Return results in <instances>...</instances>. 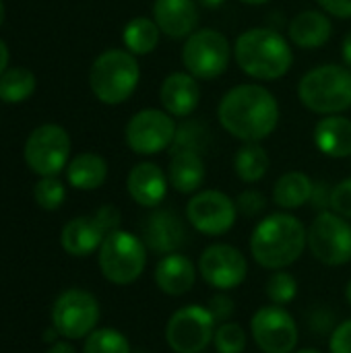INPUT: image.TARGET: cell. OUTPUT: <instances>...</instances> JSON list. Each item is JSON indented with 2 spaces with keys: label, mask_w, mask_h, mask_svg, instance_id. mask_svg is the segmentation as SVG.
Listing matches in <instances>:
<instances>
[{
  "label": "cell",
  "mask_w": 351,
  "mask_h": 353,
  "mask_svg": "<svg viewBox=\"0 0 351 353\" xmlns=\"http://www.w3.org/2000/svg\"><path fill=\"white\" fill-rule=\"evenodd\" d=\"M279 116L277 97L257 83L232 87L217 105L221 128L242 143H261L269 139L279 124Z\"/></svg>",
  "instance_id": "cell-1"
},
{
  "label": "cell",
  "mask_w": 351,
  "mask_h": 353,
  "mask_svg": "<svg viewBox=\"0 0 351 353\" xmlns=\"http://www.w3.org/2000/svg\"><path fill=\"white\" fill-rule=\"evenodd\" d=\"M308 246V230L292 213L263 217L250 234V254L257 265L279 271L294 265Z\"/></svg>",
  "instance_id": "cell-2"
},
{
  "label": "cell",
  "mask_w": 351,
  "mask_h": 353,
  "mask_svg": "<svg viewBox=\"0 0 351 353\" xmlns=\"http://www.w3.org/2000/svg\"><path fill=\"white\" fill-rule=\"evenodd\" d=\"M234 60L254 81H277L292 70L294 50L277 29L252 27L238 35Z\"/></svg>",
  "instance_id": "cell-3"
},
{
  "label": "cell",
  "mask_w": 351,
  "mask_h": 353,
  "mask_svg": "<svg viewBox=\"0 0 351 353\" xmlns=\"http://www.w3.org/2000/svg\"><path fill=\"white\" fill-rule=\"evenodd\" d=\"M141 81L137 56L128 50L110 48L101 52L89 70V85L93 95L106 105H120L132 97Z\"/></svg>",
  "instance_id": "cell-4"
},
{
  "label": "cell",
  "mask_w": 351,
  "mask_h": 353,
  "mask_svg": "<svg viewBox=\"0 0 351 353\" xmlns=\"http://www.w3.org/2000/svg\"><path fill=\"white\" fill-rule=\"evenodd\" d=\"M300 101L314 114L333 116L351 108V68L345 64H321L298 83Z\"/></svg>",
  "instance_id": "cell-5"
},
{
  "label": "cell",
  "mask_w": 351,
  "mask_h": 353,
  "mask_svg": "<svg viewBox=\"0 0 351 353\" xmlns=\"http://www.w3.org/2000/svg\"><path fill=\"white\" fill-rule=\"evenodd\" d=\"M147 246L130 232L116 230L99 246L97 263L101 275L114 285L134 283L147 267Z\"/></svg>",
  "instance_id": "cell-6"
},
{
  "label": "cell",
  "mask_w": 351,
  "mask_h": 353,
  "mask_svg": "<svg viewBox=\"0 0 351 353\" xmlns=\"http://www.w3.org/2000/svg\"><path fill=\"white\" fill-rule=\"evenodd\" d=\"M232 56H234V48L221 31L211 27H201L184 39L180 58L184 70L190 72L194 79L213 81L228 70Z\"/></svg>",
  "instance_id": "cell-7"
},
{
  "label": "cell",
  "mask_w": 351,
  "mask_h": 353,
  "mask_svg": "<svg viewBox=\"0 0 351 353\" xmlns=\"http://www.w3.org/2000/svg\"><path fill=\"white\" fill-rule=\"evenodd\" d=\"M308 250L327 267L351 261V223L335 211H321L308 228Z\"/></svg>",
  "instance_id": "cell-8"
},
{
  "label": "cell",
  "mask_w": 351,
  "mask_h": 353,
  "mask_svg": "<svg viewBox=\"0 0 351 353\" xmlns=\"http://www.w3.org/2000/svg\"><path fill=\"white\" fill-rule=\"evenodd\" d=\"M25 163L37 176H58L70 157V137L58 124L37 126L25 141Z\"/></svg>",
  "instance_id": "cell-9"
},
{
  "label": "cell",
  "mask_w": 351,
  "mask_h": 353,
  "mask_svg": "<svg viewBox=\"0 0 351 353\" xmlns=\"http://www.w3.org/2000/svg\"><path fill=\"white\" fill-rule=\"evenodd\" d=\"M217 323L209 308L188 304L176 310L166 325V343L176 353H201L213 341Z\"/></svg>",
  "instance_id": "cell-10"
},
{
  "label": "cell",
  "mask_w": 351,
  "mask_h": 353,
  "mask_svg": "<svg viewBox=\"0 0 351 353\" xmlns=\"http://www.w3.org/2000/svg\"><path fill=\"white\" fill-rule=\"evenodd\" d=\"M99 316L97 298L85 290H66L52 308V325L64 339H85L95 331Z\"/></svg>",
  "instance_id": "cell-11"
},
{
  "label": "cell",
  "mask_w": 351,
  "mask_h": 353,
  "mask_svg": "<svg viewBox=\"0 0 351 353\" xmlns=\"http://www.w3.org/2000/svg\"><path fill=\"white\" fill-rule=\"evenodd\" d=\"M176 120L166 110L147 108L137 112L126 128L124 139L132 153L137 155H157L172 147L176 137Z\"/></svg>",
  "instance_id": "cell-12"
},
{
  "label": "cell",
  "mask_w": 351,
  "mask_h": 353,
  "mask_svg": "<svg viewBox=\"0 0 351 353\" xmlns=\"http://www.w3.org/2000/svg\"><path fill=\"white\" fill-rule=\"evenodd\" d=\"M250 333L259 350L265 353H294L298 347V325L294 316L277 304L254 312Z\"/></svg>",
  "instance_id": "cell-13"
},
{
  "label": "cell",
  "mask_w": 351,
  "mask_h": 353,
  "mask_svg": "<svg viewBox=\"0 0 351 353\" xmlns=\"http://www.w3.org/2000/svg\"><path fill=\"white\" fill-rule=\"evenodd\" d=\"M238 217L236 201L221 190H201L194 192L186 205L188 223L205 236L228 234Z\"/></svg>",
  "instance_id": "cell-14"
},
{
  "label": "cell",
  "mask_w": 351,
  "mask_h": 353,
  "mask_svg": "<svg viewBox=\"0 0 351 353\" xmlns=\"http://www.w3.org/2000/svg\"><path fill=\"white\" fill-rule=\"evenodd\" d=\"M199 273L213 290L228 292L246 279V256L232 244H211L199 259Z\"/></svg>",
  "instance_id": "cell-15"
},
{
  "label": "cell",
  "mask_w": 351,
  "mask_h": 353,
  "mask_svg": "<svg viewBox=\"0 0 351 353\" xmlns=\"http://www.w3.org/2000/svg\"><path fill=\"white\" fill-rule=\"evenodd\" d=\"M188 240L184 221L172 209L153 211L143 223V242L155 254L178 252Z\"/></svg>",
  "instance_id": "cell-16"
},
{
  "label": "cell",
  "mask_w": 351,
  "mask_h": 353,
  "mask_svg": "<svg viewBox=\"0 0 351 353\" xmlns=\"http://www.w3.org/2000/svg\"><path fill=\"white\" fill-rule=\"evenodd\" d=\"M161 108L174 118H188L201 103V85L186 70H176L168 74L159 89Z\"/></svg>",
  "instance_id": "cell-17"
},
{
  "label": "cell",
  "mask_w": 351,
  "mask_h": 353,
  "mask_svg": "<svg viewBox=\"0 0 351 353\" xmlns=\"http://www.w3.org/2000/svg\"><path fill=\"white\" fill-rule=\"evenodd\" d=\"M168 184V174L153 161L137 163L126 178V190L130 199L145 209H155L166 201Z\"/></svg>",
  "instance_id": "cell-18"
},
{
  "label": "cell",
  "mask_w": 351,
  "mask_h": 353,
  "mask_svg": "<svg viewBox=\"0 0 351 353\" xmlns=\"http://www.w3.org/2000/svg\"><path fill=\"white\" fill-rule=\"evenodd\" d=\"M153 21L159 31L172 39H186L199 29L197 0H155Z\"/></svg>",
  "instance_id": "cell-19"
},
{
  "label": "cell",
  "mask_w": 351,
  "mask_h": 353,
  "mask_svg": "<svg viewBox=\"0 0 351 353\" xmlns=\"http://www.w3.org/2000/svg\"><path fill=\"white\" fill-rule=\"evenodd\" d=\"M197 281V267L188 256L182 252H172L161 256L155 267V283L159 292L180 298L194 288Z\"/></svg>",
  "instance_id": "cell-20"
},
{
  "label": "cell",
  "mask_w": 351,
  "mask_h": 353,
  "mask_svg": "<svg viewBox=\"0 0 351 353\" xmlns=\"http://www.w3.org/2000/svg\"><path fill=\"white\" fill-rule=\"evenodd\" d=\"M288 35L294 46L302 50H317L323 48L331 35H333V23L325 10H302L298 12L290 25H288Z\"/></svg>",
  "instance_id": "cell-21"
},
{
  "label": "cell",
  "mask_w": 351,
  "mask_h": 353,
  "mask_svg": "<svg viewBox=\"0 0 351 353\" xmlns=\"http://www.w3.org/2000/svg\"><path fill=\"white\" fill-rule=\"evenodd\" d=\"M108 234L103 232V228L97 223V219L93 215L89 217H74L70 219L60 234V244L64 248L66 254L77 256V259H85L89 254H93L95 250H99L103 238Z\"/></svg>",
  "instance_id": "cell-22"
},
{
  "label": "cell",
  "mask_w": 351,
  "mask_h": 353,
  "mask_svg": "<svg viewBox=\"0 0 351 353\" xmlns=\"http://www.w3.org/2000/svg\"><path fill=\"white\" fill-rule=\"evenodd\" d=\"M312 139L323 155L345 159L351 155V120L341 114L323 116L314 126Z\"/></svg>",
  "instance_id": "cell-23"
},
{
  "label": "cell",
  "mask_w": 351,
  "mask_h": 353,
  "mask_svg": "<svg viewBox=\"0 0 351 353\" xmlns=\"http://www.w3.org/2000/svg\"><path fill=\"white\" fill-rule=\"evenodd\" d=\"M170 186L182 194H194L205 182V161L197 151H176L172 153L168 165Z\"/></svg>",
  "instance_id": "cell-24"
},
{
  "label": "cell",
  "mask_w": 351,
  "mask_h": 353,
  "mask_svg": "<svg viewBox=\"0 0 351 353\" xmlns=\"http://www.w3.org/2000/svg\"><path fill=\"white\" fill-rule=\"evenodd\" d=\"M314 192V182L304 172H288L277 178L273 186V203L283 211H294L310 203Z\"/></svg>",
  "instance_id": "cell-25"
},
{
  "label": "cell",
  "mask_w": 351,
  "mask_h": 353,
  "mask_svg": "<svg viewBox=\"0 0 351 353\" xmlns=\"http://www.w3.org/2000/svg\"><path fill=\"white\" fill-rule=\"evenodd\" d=\"M66 178L77 190H95L108 178V161L97 153H81L68 161Z\"/></svg>",
  "instance_id": "cell-26"
},
{
  "label": "cell",
  "mask_w": 351,
  "mask_h": 353,
  "mask_svg": "<svg viewBox=\"0 0 351 353\" xmlns=\"http://www.w3.org/2000/svg\"><path fill=\"white\" fill-rule=\"evenodd\" d=\"M269 165V153L261 143H244L234 155V172L246 184L261 182L267 176Z\"/></svg>",
  "instance_id": "cell-27"
},
{
  "label": "cell",
  "mask_w": 351,
  "mask_h": 353,
  "mask_svg": "<svg viewBox=\"0 0 351 353\" xmlns=\"http://www.w3.org/2000/svg\"><path fill=\"white\" fill-rule=\"evenodd\" d=\"M159 27L149 17H134L126 23L122 31V41L126 50L134 56H147L151 54L159 43Z\"/></svg>",
  "instance_id": "cell-28"
},
{
  "label": "cell",
  "mask_w": 351,
  "mask_h": 353,
  "mask_svg": "<svg viewBox=\"0 0 351 353\" xmlns=\"http://www.w3.org/2000/svg\"><path fill=\"white\" fill-rule=\"evenodd\" d=\"M35 91V77L31 70L14 66L6 68L0 77V99L6 103H21Z\"/></svg>",
  "instance_id": "cell-29"
},
{
  "label": "cell",
  "mask_w": 351,
  "mask_h": 353,
  "mask_svg": "<svg viewBox=\"0 0 351 353\" xmlns=\"http://www.w3.org/2000/svg\"><path fill=\"white\" fill-rule=\"evenodd\" d=\"M209 147V128L205 122L199 120H190L184 118L182 124H178L176 128V137L174 143L170 147V153L176 151H197V153H205Z\"/></svg>",
  "instance_id": "cell-30"
},
{
  "label": "cell",
  "mask_w": 351,
  "mask_h": 353,
  "mask_svg": "<svg viewBox=\"0 0 351 353\" xmlns=\"http://www.w3.org/2000/svg\"><path fill=\"white\" fill-rule=\"evenodd\" d=\"M83 353H132L126 335L116 329H95L85 337Z\"/></svg>",
  "instance_id": "cell-31"
},
{
  "label": "cell",
  "mask_w": 351,
  "mask_h": 353,
  "mask_svg": "<svg viewBox=\"0 0 351 353\" xmlns=\"http://www.w3.org/2000/svg\"><path fill=\"white\" fill-rule=\"evenodd\" d=\"M265 294H267L271 304L285 306V304L296 300V296H298V281L285 269L273 271L269 275L267 283H265Z\"/></svg>",
  "instance_id": "cell-32"
},
{
  "label": "cell",
  "mask_w": 351,
  "mask_h": 353,
  "mask_svg": "<svg viewBox=\"0 0 351 353\" xmlns=\"http://www.w3.org/2000/svg\"><path fill=\"white\" fill-rule=\"evenodd\" d=\"M246 343H248L246 331L238 323L228 321L215 329L213 345H215L217 353H244Z\"/></svg>",
  "instance_id": "cell-33"
},
{
  "label": "cell",
  "mask_w": 351,
  "mask_h": 353,
  "mask_svg": "<svg viewBox=\"0 0 351 353\" xmlns=\"http://www.w3.org/2000/svg\"><path fill=\"white\" fill-rule=\"evenodd\" d=\"M33 196H35V203L46 209V211H56L64 199H66V190H64V184L56 178V176H46L41 178L37 184H35V190H33Z\"/></svg>",
  "instance_id": "cell-34"
},
{
  "label": "cell",
  "mask_w": 351,
  "mask_h": 353,
  "mask_svg": "<svg viewBox=\"0 0 351 353\" xmlns=\"http://www.w3.org/2000/svg\"><path fill=\"white\" fill-rule=\"evenodd\" d=\"M236 209H238V215L257 217L267 209V196L261 190H252V188L244 190L236 199Z\"/></svg>",
  "instance_id": "cell-35"
},
{
  "label": "cell",
  "mask_w": 351,
  "mask_h": 353,
  "mask_svg": "<svg viewBox=\"0 0 351 353\" xmlns=\"http://www.w3.org/2000/svg\"><path fill=\"white\" fill-rule=\"evenodd\" d=\"M331 211L351 219V178L337 182L331 188Z\"/></svg>",
  "instance_id": "cell-36"
},
{
  "label": "cell",
  "mask_w": 351,
  "mask_h": 353,
  "mask_svg": "<svg viewBox=\"0 0 351 353\" xmlns=\"http://www.w3.org/2000/svg\"><path fill=\"white\" fill-rule=\"evenodd\" d=\"M209 312H211V316L215 319V323H228V321H232V316H234V312H236V304H234V300L228 296V294H223V292H219V294H215V296H211V300H209Z\"/></svg>",
  "instance_id": "cell-37"
},
{
  "label": "cell",
  "mask_w": 351,
  "mask_h": 353,
  "mask_svg": "<svg viewBox=\"0 0 351 353\" xmlns=\"http://www.w3.org/2000/svg\"><path fill=\"white\" fill-rule=\"evenodd\" d=\"M329 352L351 353V321H345L335 327V331L329 339Z\"/></svg>",
  "instance_id": "cell-38"
},
{
  "label": "cell",
  "mask_w": 351,
  "mask_h": 353,
  "mask_svg": "<svg viewBox=\"0 0 351 353\" xmlns=\"http://www.w3.org/2000/svg\"><path fill=\"white\" fill-rule=\"evenodd\" d=\"M93 217L97 219V223L103 228V232L106 234H112V232H116V230H120V211L114 207V205H103V207H99L95 213H93Z\"/></svg>",
  "instance_id": "cell-39"
},
{
  "label": "cell",
  "mask_w": 351,
  "mask_h": 353,
  "mask_svg": "<svg viewBox=\"0 0 351 353\" xmlns=\"http://www.w3.org/2000/svg\"><path fill=\"white\" fill-rule=\"evenodd\" d=\"M329 17L351 19V0H317Z\"/></svg>",
  "instance_id": "cell-40"
},
{
  "label": "cell",
  "mask_w": 351,
  "mask_h": 353,
  "mask_svg": "<svg viewBox=\"0 0 351 353\" xmlns=\"http://www.w3.org/2000/svg\"><path fill=\"white\" fill-rule=\"evenodd\" d=\"M310 203L314 205V209L319 211H329L331 209V188L325 182H317L314 184V192Z\"/></svg>",
  "instance_id": "cell-41"
},
{
  "label": "cell",
  "mask_w": 351,
  "mask_h": 353,
  "mask_svg": "<svg viewBox=\"0 0 351 353\" xmlns=\"http://www.w3.org/2000/svg\"><path fill=\"white\" fill-rule=\"evenodd\" d=\"M341 56H343V64L351 68V31L345 35V39L341 43Z\"/></svg>",
  "instance_id": "cell-42"
},
{
  "label": "cell",
  "mask_w": 351,
  "mask_h": 353,
  "mask_svg": "<svg viewBox=\"0 0 351 353\" xmlns=\"http://www.w3.org/2000/svg\"><path fill=\"white\" fill-rule=\"evenodd\" d=\"M8 60H10L8 48H6V43L0 39V77H2V74H4V70L8 68Z\"/></svg>",
  "instance_id": "cell-43"
},
{
  "label": "cell",
  "mask_w": 351,
  "mask_h": 353,
  "mask_svg": "<svg viewBox=\"0 0 351 353\" xmlns=\"http://www.w3.org/2000/svg\"><path fill=\"white\" fill-rule=\"evenodd\" d=\"M48 353H77L74 352V347L70 345V343H64V341H56L50 350H48Z\"/></svg>",
  "instance_id": "cell-44"
},
{
  "label": "cell",
  "mask_w": 351,
  "mask_h": 353,
  "mask_svg": "<svg viewBox=\"0 0 351 353\" xmlns=\"http://www.w3.org/2000/svg\"><path fill=\"white\" fill-rule=\"evenodd\" d=\"M197 2L205 8H219V6H223L225 0H197Z\"/></svg>",
  "instance_id": "cell-45"
},
{
  "label": "cell",
  "mask_w": 351,
  "mask_h": 353,
  "mask_svg": "<svg viewBox=\"0 0 351 353\" xmlns=\"http://www.w3.org/2000/svg\"><path fill=\"white\" fill-rule=\"evenodd\" d=\"M242 4H250V6H263V4H267V2H271V0H240Z\"/></svg>",
  "instance_id": "cell-46"
},
{
  "label": "cell",
  "mask_w": 351,
  "mask_h": 353,
  "mask_svg": "<svg viewBox=\"0 0 351 353\" xmlns=\"http://www.w3.org/2000/svg\"><path fill=\"white\" fill-rule=\"evenodd\" d=\"M345 300L351 304V279H350V283L345 285Z\"/></svg>",
  "instance_id": "cell-47"
},
{
  "label": "cell",
  "mask_w": 351,
  "mask_h": 353,
  "mask_svg": "<svg viewBox=\"0 0 351 353\" xmlns=\"http://www.w3.org/2000/svg\"><path fill=\"white\" fill-rule=\"evenodd\" d=\"M2 21H4V4L0 0V25H2Z\"/></svg>",
  "instance_id": "cell-48"
},
{
  "label": "cell",
  "mask_w": 351,
  "mask_h": 353,
  "mask_svg": "<svg viewBox=\"0 0 351 353\" xmlns=\"http://www.w3.org/2000/svg\"><path fill=\"white\" fill-rule=\"evenodd\" d=\"M294 353H321L319 350H300V352H294Z\"/></svg>",
  "instance_id": "cell-49"
},
{
  "label": "cell",
  "mask_w": 351,
  "mask_h": 353,
  "mask_svg": "<svg viewBox=\"0 0 351 353\" xmlns=\"http://www.w3.org/2000/svg\"><path fill=\"white\" fill-rule=\"evenodd\" d=\"M134 353H147V352H134Z\"/></svg>",
  "instance_id": "cell-50"
}]
</instances>
